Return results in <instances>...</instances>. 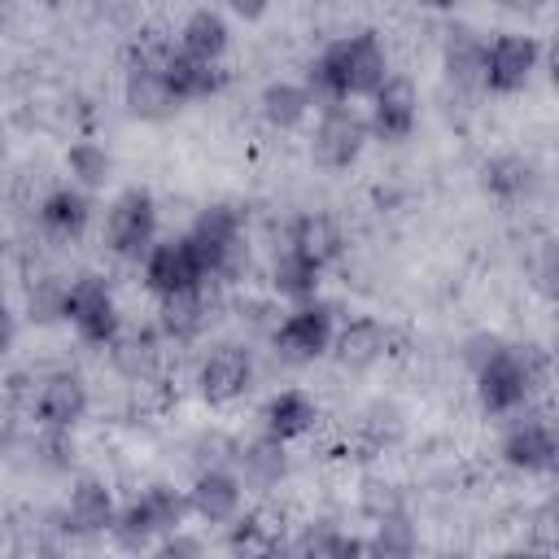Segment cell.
Segmentation results:
<instances>
[{
  "mask_svg": "<svg viewBox=\"0 0 559 559\" xmlns=\"http://www.w3.org/2000/svg\"><path fill=\"white\" fill-rule=\"evenodd\" d=\"M341 249H345L341 227H336L328 214H301V218L293 223V231H288V253L306 258V262L319 266V271H323L328 262H336Z\"/></svg>",
  "mask_w": 559,
  "mask_h": 559,
  "instance_id": "cell-18",
  "label": "cell"
},
{
  "mask_svg": "<svg viewBox=\"0 0 559 559\" xmlns=\"http://www.w3.org/2000/svg\"><path fill=\"white\" fill-rule=\"evenodd\" d=\"M218 306H223L218 301V284L214 280H201V284H192V288H183L175 297H162L157 328L170 341H197L218 319Z\"/></svg>",
  "mask_w": 559,
  "mask_h": 559,
  "instance_id": "cell-8",
  "label": "cell"
},
{
  "mask_svg": "<svg viewBox=\"0 0 559 559\" xmlns=\"http://www.w3.org/2000/svg\"><path fill=\"white\" fill-rule=\"evenodd\" d=\"M31 411H35V419H39V428H61V432H70V428L83 419V411H87V384H83L79 376H70V371H57V376H48V380L35 389Z\"/></svg>",
  "mask_w": 559,
  "mask_h": 559,
  "instance_id": "cell-13",
  "label": "cell"
},
{
  "mask_svg": "<svg viewBox=\"0 0 559 559\" xmlns=\"http://www.w3.org/2000/svg\"><path fill=\"white\" fill-rule=\"evenodd\" d=\"M262 559H293V550H288V546H284V542H280V546H271V550H266V555H262Z\"/></svg>",
  "mask_w": 559,
  "mask_h": 559,
  "instance_id": "cell-43",
  "label": "cell"
},
{
  "mask_svg": "<svg viewBox=\"0 0 559 559\" xmlns=\"http://www.w3.org/2000/svg\"><path fill=\"white\" fill-rule=\"evenodd\" d=\"M328 349L336 354L341 367L362 371V367H371L376 358H384V349H389V328H384L380 319H371V314H358V319H349L345 328L332 332V345H328Z\"/></svg>",
  "mask_w": 559,
  "mask_h": 559,
  "instance_id": "cell-15",
  "label": "cell"
},
{
  "mask_svg": "<svg viewBox=\"0 0 559 559\" xmlns=\"http://www.w3.org/2000/svg\"><path fill=\"white\" fill-rule=\"evenodd\" d=\"M66 319L79 328L83 341L92 345H109L118 336V306L114 293L100 275H79L66 280Z\"/></svg>",
  "mask_w": 559,
  "mask_h": 559,
  "instance_id": "cell-5",
  "label": "cell"
},
{
  "mask_svg": "<svg viewBox=\"0 0 559 559\" xmlns=\"http://www.w3.org/2000/svg\"><path fill=\"white\" fill-rule=\"evenodd\" d=\"M445 74L454 87H485V39L476 31H450Z\"/></svg>",
  "mask_w": 559,
  "mask_h": 559,
  "instance_id": "cell-23",
  "label": "cell"
},
{
  "mask_svg": "<svg viewBox=\"0 0 559 559\" xmlns=\"http://www.w3.org/2000/svg\"><path fill=\"white\" fill-rule=\"evenodd\" d=\"M13 336H17V319H13V310H9V306H4V297H0V358L9 354Z\"/></svg>",
  "mask_w": 559,
  "mask_h": 559,
  "instance_id": "cell-40",
  "label": "cell"
},
{
  "mask_svg": "<svg viewBox=\"0 0 559 559\" xmlns=\"http://www.w3.org/2000/svg\"><path fill=\"white\" fill-rule=\"evenodd\" d=\"M114 493L100 485V480H79L74 489H70V502H66V511H61V528H70V533H105L109 524H114Z\"/></svg>",
  "mask_w": 559,
  "mask_h": 559,
  "instance_id": "cell-17",
  "label": "cell"
},
{
  "mask_svg": "<svg viewBox=\"0 0 559 559\" xmlns=\"http://www.w3.org/2000/svg\"><path fill=\"white\" fill-rule=\"evenodd\" d=\"M148 559H205V546L188 533H170V537H162V546Z\"/></svg>",
  "mask_w": 559,
  "mask_h": 559,
  "instance_id": "cell-37",
  "label": "cell"
},
{
  "mask_svg": "<svg viewBox=\"0 0 559 559\" xmlns=\"http://www.w3.org/2000/svg\"><path fill=\"white\" fill-rule=\"evenodd\" d=\"M26 306H31V319H35V323L66 319V280H57V275L35 280V288H31Z\"/></svg>",
  "mask_w": 559,
  "mask_h": 559,
  "instance_id": "cell-33",
  "label": "cell"
},
{
  "mask_svg": "<svg viewBox=\"0 0 559 559\" xmlns=\"http://www.w3.org/2000/svg\"><path fill=\"white\" fill-rule=\"evenodd\" d=\"M13 432H17V419H13V406H9V402H0V450H9V441H13Z\"/></svg>",
  "mask_w": 559,
  "mask_h": 559,
  "instance_id": "cell-41",
  "label": "cell"
},
{
  "mask_svg": "<svg viewBox=\"0 0 559 559\" xmlns=\"http://www.w3.org/2000/svg\"><path fill=\"white\" fill-rule=\"evenodd\" d=\"M306 114H310V96H306V87H301V83L275 79V83H266V87H262V118H266L271 127L288 131V127H297Z\"/></svg>",
  "mask_w": 559,
  "mask_h": 559,
  "instance_id": "cell-26",
  "label": "cell"
},
{
  "mask_svg": "<svg viewBox=\"0 0 559 559\" xmlns=\"http://www.w3.org/2000/svg\"><path fill=\"white\" fill-rule=\"evenodd\" d=\"M39 459H44L48 467H70V459H74L70 432H61V428H44V432H39Z\"/></svg>",
  "mask_w": 559,
  "mask_h": 559,
  "instance_id": "cell-36",
  "label": "cell"
},
{
  "mask_svg": "<svg viewBox=\"0 0 559 559\" xmlns=\"http://www.w3.org/2000/svg\"><path fill=\"white\" fill-rule=\"evenodd\" d=\"M415 118H419L415 83L402 79V74H389V79L371 92V118H367V131H376L380 140H406V135L415 131Z\"/></svg>",
  "mask_w": 559,
  "mask_h": 559,
  "instance_id": "cell-9",
  "label": "cell"
},
{
  "mask_svg": "<svg viewBox=\"0 0 559 559\" xmlns=\"http://www.w3.org/2000/svg\"><path fill=\"white\" fill-rule=\"evenodd\" d=\"M498 349H502V341H498L493 332H476V336H467L463 358H467V367H472V371H480V367H485V362H489Z\"/></svg>",
  "mask_w": 559,
  "mask_h": 559,
  "instance_id": "cell-38",
  "label": "cell"
},
{
  "mask_svg": "<svg viewBox=\"0 0 559 559\" xmlns=\"http://www.w3.org/2000/svg\"><path fill=\"white\" fill-rule=\"evenodd\" d=\"M127 105L140 118H166V114L179 109V100L166 87L162 70H127Z\"/></svg>",
  "mask_w": 559,
  "mask_h": 559,
  "instance_id": "cell-25",
  "label": "cell"
},
{
  "mask_svg": "<svg viewBox=\"0 0 559 559\" xmlns=\"http://www.w3.org/2000/svg\"><path fill=\"white\" fill-rule=\"evenodd\" d=\"M35 210H39L44 231H52V236H79L87 227V218H92V197L83 188L66 183V188L44 192V201Z\"/></svg>",
  "mask_w": 559,
  "mask_h": 559,
  "instance_id": "cell-21",
  "label": "cell"
},
{
  "mask_svg": "<svg viewBox=\"0 0 559 559\" xmlns=\"http://www.w3.org/2000/svg\"><path fill=\"white\" fill-rule=\"evenodd\" d=\"M332 332H336V310L328 301H301L297 310H288L275 323L271 336H275V354L284 362H310L332 345Z\"/></svg>",
  "mask_w": 559,
  "mask_h": 559,
  "instance_id": "cell-4",
  "label": "cell"
},
{
  "mask_svg": "<svg viewBox=\"0 0 559 559\" xmlns=\"http://www.w3.org/2000/svg\"><path fill=\"white\" fill-rule=\"evenodd\" d=\"M371 542H376V550H380L384 559H415V550H419V533H415L406 507L393 511V515H380Z\"/></svg>",
  "mask_w": 559,
  "mask_h": 559,
  "instance_id": "cell-31",
  "label": "cell"
},
{
  "mask_svg": "<svg viewBox=\"0 0 559 559\" xmlns=\"http://www.w3.org/2000/svg\"><path fill=\"white\" fill-rule=\"evenodd\" d=\"M319 266H310L306 258H297V253H280L275 258V271H271V284H275V293L280 297H288V301H314V293H319Z\"/></svg>",
  "mask_w": 559,
  "mask_h": 559,
  "instance_id": "cell-27",
  "label": "cell"
},
{
  "mask_svg": "<svg viewBox=\"0 0 559 559\" xmlns=\"http://www.w3.org/2000/svg\"><path fill=\"white\" fill-rule=\"evenodd\" d=\"M493 559H542L537 550H502V555H493Z\"/></svg>",
  "mask_w": 559,
  "mask_h": 559,
  "instance_id": "cell-42",
  "label": "cell"
},
{
  "mask_svg": "<svg viewBox=\"0 0 559 559\" xmlns=\"http://www.w3.org/2000/svg\"><path fill=\"white\" fill-rule=\"evenodd\" d=\"M240 502H245V485L231 467H205L188 489V511L201 515L205 524H231L240 515Z\"/></svg>",
  "mask_w": 559,
  "mask_h": 559,
  "instance_id": "cell-12",
  "label": "cell"
},
{
  "mask_svg": "<svg viewBox=\"0 0 559 559\" xmlns=\"http://www.w3.org/2000/svg\"><path fill=\"white\" fill-rule=\"evenodd\" d=\"M236 476H240V485L245 489H275L280 480H284V472H288V459H284V441H275V437H258V441H249V445H240L236 450Z\"/></svg>",
  "mask_w": 559,
  "mask_h": 559,
  "instance_id": "cell-19",
  "label": "cell"
},
{
  "mask_svg": "<svg viewBox=\"0 0 559 559\" xmlns=\"http://www.w3.org/2000/svg\"><path fill=\"white\" fill-rule=\"evenodd\" d=\"M502 459L520 472H550L559 459V437H555L550 419L533 415V419L511 424V432L502 437Z\"/></svg>",
  "mask_w": 559,
  "mask_h": 559,
  "instance_id": "cell-14",
  "label": "cell"
},
{
  "mask_svg": "<svg viewBox=\"0 0 559 559\" xmlns=\"http://www.w3.org/2000/svg\"><path fill=\"white\" fill-rule=\"evenodd\" d=\"M476 376V397L489 415L520 411L546 380V354L537 345H502Z\"/></svg>",
  "mask_w": 559,
  "mask_h": 559,
  "instance_id": "cell-2",
  "label": "cell"
},
{
  "mask_svg": "<svg viewBox=\"0 0 559 559\" xmlns=\"http://www.w3.org/2000/svg\"><path fill=\"white\" fill-rule=\"evenodd\" d=\"M236 13H240V17H258V13H262V4H236Z\"/></svg>",
  "mask_w": 559,
  "mask_h": 559,
  "instance_id": "cell-44",
  "label": "cell"
},
{
  "mask_svg": "<svg viewBox=\"0 0 559 559\" xmlns=\"http://www.w3.org/2000/svg\"><path fill=\"white\" fill-rule=\"evenodd\" d=\"M332 559H384L380 550H376V542L371 537H345L341 533V542H336V555Z\"/></svg>",
  "mask_w": 559,
  "mask_h": 559,
  "instance_id": "cell-39",
  "label": "cell"
},
{
  "mask_svg": "<svg viewBox=\"0 0 559 559\" xmlns=\"http://www.w3.org/2000/svg\"><path fill=\"white\" fill-rule=\"evenodd\" d=\"M362 144H367V118L358 109H349V105H328L323 118H319V127H314L310 153H314L319 166L345 170L362 153Z\"/></svg>",
  "mask_w": 559,
  "mask_h": 559,
  "instance_id": "cell-7",
  "label": "cell"
},
{
  "mask_svg": "<svg viewBox=\"0 0 559 559\" xmlns=\"http://www.w3.org/2000/svg\"><path fill=\"white\" fill-rule=\"evenodd\" d=\"M66 170H70V179H74V188H100L105 179H109V170H114V157L100 148V144H92V140H79V144H70V153H66Z\"/></svg>",
  "mask_w": 559,
  "mask_h": 559,
  "instance_id": "cell-30",
  "label": "cell"
},
{
  "mask_svg": "<svg viewBox=\"0 0 559 559\" xmlns=\"http://www.w3.org/2000/svg\"><path fill=\"white\" fill-rule=\"evenodd\" d=\"M197 384L210 402H231L240 393H249L253 384V354L245 345H218L201 358V371H197Z\"/></svg>",
  "mask_w": 559,
  "mask_h": 559,
  "instance_id": "cell-11",
  "label": "cell"
},
{
  "mask_svg": "<svg viewBox=\"0 0 559 559\" xmlns=\"http://www.w3.org/2000/svg\"><path fill=\"white\" fill-rule=\"evenodd\" d=\"M542 61V44L520 31H502L485 44V87L489 92H520Z\"/></svg>",
  "mask_w": 559,
  "mask_h": 559,
  "instance_id": "cell-6",
  "label": "cell"
},
{
  "mask_svg": "<svg viewBox=\"0 0 559 559\" xmlns=\"http://www.w3.org/2000/svg\"><path fill=\"white\" fill-rule=\"evenodd\" d=\"M362 511H367L371 520L393 515V511H402V493H397L393 485H384V480H367V485H362Z\"/></svg>",
  "mask_w": 559,
  "mask_h": 559,
  "instance_id": "cell-35",
  "label": "cell"
},
{
  "mask_svg": "<svg viewBox=\"0 0 559 559\" xmlns=\"http://www.w3.org/2000/svg\"><path fill=\"white\" fill-rule=\"evenodd\" d=\"M389 79V61L384 48L376 44V35H345L332 39L310 66H306V96L310 105H345L349 96H371L380 83Z\"/></svg>",
  "mask_w": 559,
  "mask_h": 559,
  "instance_id": "cell-1",
  "label": "cell"
},
{
  "mask_svg": "<svg viewBox=\"0 0 559 559\" xmlns=\"http://www.w3.org/2000/svg\"><path fill=\"white\" fill-rule=\"evenodd\" d=\"M314 419H319V411H314L310 393H301V389H280V393L266 402V411H262L266 437H275V441H293V437L310 432Z\"/></svg>",
  "mask_w": 559,
  "mask_h": 559,
  "instance_id": "cell-22",
  "label": "cell"
},
{
  "mask_svg": "<svg viewBox=\"0 0 559 559\" xmlns=\"http://www.w3.org/2000/svg\"><path fill=\"white\" fill-rule=\"evenodd\" d=\"M201 280H205V271H201V262H197V253L188 249L183 236H170V240L153 245L148 258H144V284L157 297H175V293H183Z\"/></svg>",
  "mask_w": 559,
  "mask_h": 559,
  "instance_id": "cell-10",
  "label": "cell"
},
{
  "mask_svg": "<svg viewBox=\"0 0 559 559\" xmlns=\"http://www.w3.org/2000/svg\"><path fill=\"white\" fill-rule=\"evenodd\" d=\"M271 546H280V533L266 524V515H236L227 524V550L236 559H262Z\"/></svg>",
  "mask_w": 559,
  "mask_h": 559,
  "instance_id": "cell-28",
  "label": "cell"
},
{
  "mask_svg": "<svg viewBox=\"0 0 559 559\" xmlns=\"http://www.w3.org/2000/svg\"><path fill=\"white\" fill-rule=\"evenodd\" d=\"M227 17H223V9H192L188 17H183V26H179V52H188V57H201V61H218L223 57V48H227Z\"/></svg>",
  "mask_w": 559,
  "mask_h": 559,
  "instance_id": "cell-20",
  "label": "cell"
},
{
  "mask_svg": "<svg viewBox=\"0 0 559 559\" xmlns=\"http://www.w3.org/2000/svg\"><path fill=\"white\" fill-rule=\"evenodd\" d=\"M109 354H114V362H118V371H127L131 380H140V376H148L153 367H157V336L153 332H118L114 341H109Z\"/></svg>",
  "mask_w": 559,
  "mask_h": 559,
  "instance_id": "cell-29",
  "label": "cell"
},
{
  "mask_svg": "<svg viewBox=\"0 0 559 559\" xmlns=\"http://www.w3.org/2000/svg\"><path fill=\"white\" fill-rule=\"evenodd\" d=\"M0 157H4V131H0Z\"/></svg>",
  "mask_w": 559,
  "mask_h": 559,
  "instance_id": "cell-45",
  "label": "cell"
},
{
  "mask_svg": "<svg viewBox=\"0 0 559 559\" xmlns=\"http://www.w3.org/2000/svg\"><path fill=\"white\" fill-rule=\"evenodd\" d=\"M105 236H109V249L118 258H148V249L157 245V205L144 188H127L114 197L109 214H105Z\"/></svg>",
  "mask_w": 559,
  "mask_h": 559,
  "instance_id": "cell-3",
  "label": "cell"
},
{
  "mask_svg": "<svg viewBox=\"0 0 559 559\" xmlns=\"http://www.w3.org/2000/svg\"><path fill=\"white\" fill-rule=\"evenodd\" d=\"M336 542H341L336 528H328V524H310V528L297 533V542H293L288 550H293V559H332V555H336Z\"/></svg>",
  "mask_w": 559,
  "mask_h": 559,
  "instance_id": "cell-34",
  "label": "cell"
},
{
  "mask_svg": "<svg viewBox=\"0 0 559 559\" xmlns=\"http://www.w3.org/2000/svg\"><path fill=\"white\" fill-rule=\"evenodd\" d=\"M162 79L175 92V100H201V96H214L227 83V70L218 61H201V57H188V52L175 48L162 66Z\"/></svg>",
  "mask_w": 559,
  "mask_h": 559,
  "instance_id": "cell-16",
  "label": "cell"
},
{
  "mask_svg": "<svg viewBox=\"0 0 559 559\" xmlns=\"http://www.w3.org/2000/svg\"><path fill=\"white\" fill-rule=\"evenodd\" d=\"M135 507H140V515H144V524H148V533L153 537H170V533H179V524H183V515H188V493L183 489H170V485H148L140 498H131Z\"/></svg>",
  "mask_w": 559,
  "mask_h": 559,
  "instance_id": "cell-24",
  "label": "cell"
},
{
  "mask_svg": "<svg viewBox=\"0 0 559 559\" xmlns=\"http://www.w3.org/2000/svg\"><path fill=\"white\" fill-rule=\"evenodd\" d=\"M485 188L502 201H515L533 188V166L524 157H493L485 162Z\"/></svg>",
  "mask_w": 559,
  "mask_h": 559,
  "instance_id": "cell-32",
  "label": "cell"
}]
</instances>
